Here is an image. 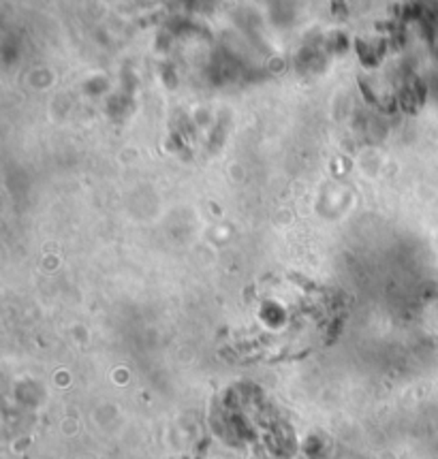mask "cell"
<instances>
[{
  "label": "cell",
  "instance_id": "obj_1",
  "mask_svg": "<svg viewBox=\"0 0 438 459\" xmlns=\"http://www.w3.org/2000/svg\"><path fill=\"white\" fill-rule=\"evenodd\" d=\"M327 295L291 278H269L255 286L248 325L240 342L257 357H286L312 348L327 331Z\"/></svg>",
  "mask_w": 438,
  "mask_h": 459
}]
</instances>
